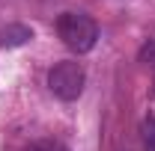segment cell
I'll use <instances>...</instances> for the list:
<instances>
[{
    "label": "cell",
    "mask_w": 155,
    "mask_h": 151,
    "mask_svg": "<svg viewBox=\"0 0 155 151\" xmlns=\"http://www.w3.org/2000/svg\"><path fill=\"white\" fill-rule=\"evenodd\" d=\"M84 83H87V74H84L81 62H57L48 71V89L60 101H78L84 92Z\"/></svg>",
    "instance_id": "cell-2"
},
{
    "label": "cell",
    "mask_w": 155,
    "mask_h": 151,
    "mask_svg": "<svg viewBox=\"0 0 155 151\" xmlns=\"http://www.w3.org/2000/svg\"><path fill=\"white\" fill-rule=\"evenodd\" d=\"M27 151H69L63 142H57V139H39V142H33Z\"/></svg>",
    "instance_id": "cell-5"
},
{
    "label": "cell",
    "mask_w": 155,
    "mask_h": 151,
    "mask_svg": "<svg viewBox=\"0 0 155 151\" xmlns=\"http://www.w3.org/2000/svg\"><path fill=\"white\" fill-rule=\"evenodd\" d=\"M57 33L63 39V45L75 54H87L93 51L98 42V27L96 21L84 12H63L57 21Z\"/></svg>",
    "instance_id": "cell-1"
},
{
    "label": "cell",
    "mask_w": 155,
    "mask_h": 151,
    "mask_svg": "<svg viewBox=\"0 0 155 151\" xmlns=\"http://www.w3.org/2000/svg\"><path fill=\"white\" fill-rule=\"evenodd\" d=\"M140 133H143V148H146V151H155V116L143 119Z\"/></svg>",
    "instance_id": "cell-4"
},
{
    "label": "cell",
    "mask_w": 155,
    "mask_h": 151,
    "mask_svg": "<svg viewBox=\"0 0 155 151\" xmlns=\"http://www.w3.org/2000/svg\"><path fill=\"white\" fill-rule=\"evenodd\" d=\"M33 39V30L27 24H6L0 27V48H21Z\"/></svg>",
    "instance_id": "cell-3"
}]
</instances>
